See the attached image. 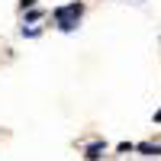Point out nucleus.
<instances>
[{
    "mask_svg": "<svg viewBox=\"0 0 161 161\" xmlns=\"http://www.w3.org/2000/svg\"><path fill=\"white\" fill-rule=\"evenodd\" d=\"M103 152H106V145H103V142H93V145H87L84 158H87V161H97V158H103Z\"/></svg>",
    "mask_w": 161,
    "mask_h": 161,
    "instance_id": "f03ea898",
    "label": "nucleus"
},
{
    "mask_svg": "<svg viewBox=\"0 0 161 161\" xmlns=\"http://www.w3.org/2000/svg\"><path fill=\"white\" fill-rule=\"evenodd\" d=\"M80 13H84V3H68V7H58L52 16H55V23H58V29H64V32H71L74 26H77V19H80Z\"/></svg>",
    "mask_w": 161,
    "mask_h": 161,
    "instance_id": "f257e3e1",
    "label": "nucleus"
},
{
    "mask_svg": "<svg viewBox=\"0 0 161 161\" xmlns=\"http://www.w3.org/2000/svg\"><path fill=\"white\" fill-rule=\"evenodd\" d=\"M19 7L26 10V7H36V0H19Z\"/></svg>",
    "mask_w": 161,
    "mask_h": 161,
    "instance_id": "20e7f679",
    "label": "nucleus"
},
{
    "mask_svg": "<svg viewBox=\"0 0 161 161\" xmlns=\"http://www.w3.org/2000/svg\"><path fill=\"white\" fill-rule=\"evenodd\" d=\"M139 152H142V155H155V158H158V155H161V145H148V142H142V145H139Z\"/></svg>",
    "mask_w": 161,
    "mask_h": 161,
    "instance_id": "7ed1b4c3",
    "label": "nucleus"
}]
</instances>
